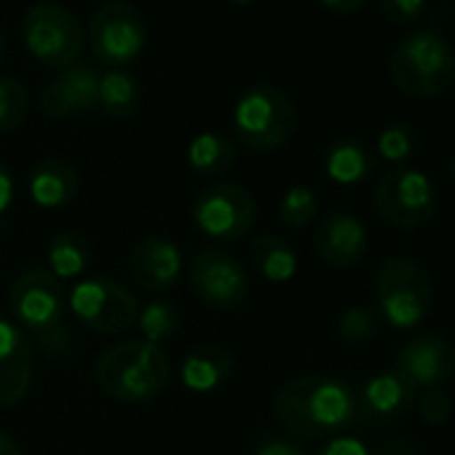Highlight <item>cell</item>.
I'll list each match as a JSON object with an SVG mask.
<instances>
[{"instance_id": "cell-28", "label": "cell", "mask_w": 455, "mask_h": 455, "mask_svg": "<svg viewBox=\"0 0 455 455\" xmlns=\"http://www.w3.org/2000/svg\"><path fill=\"white\" fill-rule=\"evenodd\" d=\"M378 332H380V316L367 306H351L338 319V335L346 346L354 348L370 346L378 338Z\"/></svg>"}, {"instance_id": "cell-25", "label": "cell", "mask_w": 455, "mask_h": 455, "mask_svg": "<svg viewBox=\"0 0 455 455\" xmlns=\"http://www.w3.org/2000/svg\"><path fill=\"white\" fill-rule=\"evenodd\" d=\"M142 92L137 78H132L124 70H108L100 78V110L110 118H132L140 110Z\"/></svg>"}, {"instance_id": "cell-7", "label": "cell", "mask_w": 455, "mask_h": 455, "mask_svg": "<svg viewBox=\"0 0 455 455\" xmlns=\"http://www.w3.org/2000/svg\"><path fill=\"white\" fill-rule=\"evenodd\" d=\"M190 214L206 239L239 242L255 228L258 201L239 182H214L196 196Z\"/></svg>"}, {"instance_id": "cell-20", "label": "cell", "mask_w": 455, "mask_h": 455, "mask_svg": "<svg viewBox=\"0 0 455 455\" xmlns=\"http://www.w3.org/2000/svg\"><path fill=\"white\" fill-rule=\"evenodd\" d=\"M28 193L44 209L68 206L78 193V172L62 158H44L30 169Z\"/></svg>"}, {"instance_id": "cell-13", "label": "cell", "mask_w": 455, "mask_h": 455, "mask_svg": "<svg viewBox=\"0 0 455 455\" xmlns=\"http://www.w3.org/2000/svg\"><path fill=\"white\" fill-rule=\"evenodd\" d=\"M418 394L420 391L396 370L378 372L356 391V423L370 428L388 426L415 407Z\"/></svg>"}, {"instance_id": "cell-6", "label": "cell", "mask_w": 455, "mask_h": 455, "mask_svg": "<svg viewBox=\"0 0 455 455\" xmlns=\"http://www.w3.org/2000/svg\"><path fill=\"white\" fill-rule=\"evenodd\" d=\"M22 41L38 62L65 70L81 60L86 33L70 9L57 4H38L22 20Z\"/></svg>"}, {"instance_id": "cell-2", "label": "cell", "mask_w": 455, "mask_h": 455, "mask_svg": "<svg viewBox=\"0 0 455 455\" xmlns=\"http://www.w3.org/2000/svg\"><path fill=\"white\" fill-rule=\"evenodd\" d=\"M94 378L116 402H150L166 391L172 380V362L161 346L124 340L100 354Z\"/></svg>"}, {"instance_id": "cell-34", "label": "cell", "mask_w": 455, "mask_h": 455, "mask_svg": "<svg viewBox=\"0 0 455 455\" xmlns=\"http://www.w3.org/2000/svg\"><path fill=\"white\" fill-rule=\"evenodd\" d=\"M314 455H372V452L356 436H335L322 450H316Z\"/></svg>"}, {"instance_id": "cell-26", "label": "cell", "mask_w": 455, "mask_h": 455, "mask_svg": "<svg viewBox=\"0 0 455 455\" xmlns=\"http://www.w3.org/2000/svg\"><path fill=\"white\" fill-rule=\"evenodd\" d=\"M180 308L169 300H153L145 306V311L140 314V332L145 338V343H166L180 332Z\"/></svg>"}, {"instance_id": "cell-12", "label": "cell", "mask_w": 455, "mask_h": 455, "mask_svg": "<svg viewBox=\"0 0 455 455\" xmlns=\"http://www.w3.org/2000/svg\"><path fill=\"white\" fill-rule=\"evenodd\" d=\"M9 306L25 330L41 335L52 332L62 324L68 311L65 284L49 268H28L12 284Z\"/></svg>"}, {"instance_id": "cell-22", "label": "cell", "mask_w": 455, "mask_h": 455, "mask_svg": "<svg viewBox=\"0 0 455 455\" xmlns=\"http://www.w3.org/2000/svg\"><path fill=\"white\" fill-rule=\"evenodd\" d=\"M375 169V156L362 140H338L324 153V172L340 185L364 182Z\"/></svg>"}, {"instance_id": "cell-23", "label": "cell", "mask_w": 455, "mask_h": 455, "mask_svg": "<svg viewBox=\"0 0 455 455\" xmlns=\"http://www.w3.org/2000/svg\"><path fill=\"white\" fill-rule=\"evenodd\" d=\"M234 164H236V145L222 134L204 132L188 145V166L201 177L222 174Z\"/></svg>"}, {"instance_id": "cell-4", "label": "cell", "mask_w": 455, "mask_h": 455, "mask_svg": "<svg viewBox=\"0 0 455 455\" xmlns=\"http://www.w3.org/2000/svg\"><path fill=\"white\" fill-rule=\"evenodd\" d=\"M372 292L380 316L399 330L420 324L434 306V284L428 271L407 255H391L380 263Z\"/></svg>"}, {"instance_id": "cell-37", "label": "cell", "mask_w": 455, "mask_h": 455, "mask_svg": "<svg viewBox=\"0 0 455 455\" xmlns=\"http://www.w3.org/2000/svg\"><path fill=\"white\" fill-rule=\"evenodd\" d=\"M14 201V177L9 172V166L0 161V214H4Z\"/></svg>"}, {"instance_id": "cell-33", "label": "cell", "mask_w": 455, "mask_h": 455, "mask_svg": "<svg viewBox=\"0 0 455 455\" xmlns=\"http://www.w3.org/2000/svg\"><path fill=\"white\" fill-rule=\"evenodd\" d=\"M252 455H306L303 444L284 436H266L255 444Z\"/></svg>"}, {"instance_id": "cell-14", "label": "cell", "mask_w": 455, "mask_h": 455, "mask_svg": "<svg viewBox=\"0 0 455 455\" xmlns=\"http://www.w3.org/2000/svg\"><path fill=\"white\" fill-rule=\"evenodd\" d=\"M394 370L418 391L444 386L455 372V348L436 332H420L396 351Z\"/></svg>"}, {"instance_id": "cell-32", "label": "cell", "mask_w": 455, "mask_h": 455, "mask_svg": "<svg viewBox=\"0 0 455 455\" xmlns=\"http://www.w3.org/2000/svg\"><path fill=\"white\" fill-rule=\"evenodd\" d=\"M378 6L388 22L415 25L426 12V0H378Z\"/></svg>"}, {"instance_id": "cell-15", "label": "cell", "mask_w": 455, "mask_h": 455, "mask_svg": "<svg viewBox=\"0 0 455 455\" xmlns=\"http://www.w3.org/2000/svg\"><path fill=\"white\" fill-rule=\"evenodd\" d=\"M100 78H102V73L92 65L76 62V65L65 68L41 92V110L57 121L100 110Z\"/></svg>"}, {"instance_id": "cell-9", "label": "cell", "mask_w": 455, "mask_h": 455, "mask_svg": "<svg viewBox=\"0 0 455 455\" xmlns=\"http://www.w3.org/2000/svg\"><path fill=\"white\" fill-rule=\"evenodd\" d=\"M68 306L73 316L100 335H118L137 322V298L134 292L105 276L84 279L70 290Z\"/></svg>"}, {"instance_id": "cell-24", "label": "cell", "mask_w": 455, "mask_h": 455, "mask_svg": "<svg viewBox=\"0 0 455 455\" xmlns=\"http://www.w3.org/2000/svg\"><path fill=\"white\" fill-rule=\"evenodd\" d=\"M49 271L60 279V282H70L78 279L89 260H92V247L89 242L76 234V231H60L52 242H49Z\"/></svg>"}, {"instance_id": "cell-35", "label": "cell", "mask_w": 455, "mask_h": 455, "mask_svg": "<svg viewBox=\"0 0 455 455\" xmlns=\"http://www.w3.org/2000/svg\"><path fill=\"white\" fill-rule=\"evenodd\" d=\"M375 455H423V447L412 436H391L378 447Z\"/></svg>"}, {"instance_id": "cell-27", "label": "cell", "mask_w": 455, "mask_h": 455, "mask_svg": "<svg viewBox=\"0 0 455 455\" xmlns=\"http://www.w3.org/2000/svg\"><path fill=\"white\" fill-rule=\"evenodd\" d=\"M30 116V94L28 86L14 78L4 76L0 78V132L12 134L17 132Z\"/></svg>"}, {"instance_id": "cell-21", "label": "cell", "mask_w": 455, "mask_h": 455, "mask_svg": "<svg viewBox=\"0 0 455 455\" xmlns=\"http://www.w3.org/2000/svg\"><path fill=\"white\" fill-rule=\"evenodd\" d=\"M250 260L252 268L271 284H287L298 274V252L295 247L274 234L258 236L250 244Z\"/></svg>"}, {"instance_id": "cell-8", "label": "cell", "mask_w": 455, "mask_h": 455, "mask_svg": "<svg viewBox=\"0 0 455 455\" xmlns=\"http://www.w3.org/2000/svg\"><path fill=\"white\" fill-rule=\"evenodd\" d=\"M372 206L383 222L412 231L426 225L436 212V188L418 169H391L386 172L372 193Z\"/></svg>"}, {"instance_id": "cell-30", "label": "cell", "mask_w": 455, "mask_h": 455, "mask_svg": "<svg viewBox=\"0 0 455 455\" xmlns=\"http://www.w3.org/2000/svg\"><path fill=\"white\" fill-rule=\"evenodd\" d=\"M415 148H418V137L407 124H391L378 137V153L391 164L407 161L415 153Z\"/></svg>"}, {"instance_id": "cell-38", "label": "cell", "mask_w": 455, "mask_h": 455, "mask_svg": "<svg viewBox=\"0 0 455 455\" xmlns=\"http://www.w3.org/2000/svg\"><path fill=\"white\" fill-rule=\"evenodd\" d=\"M0 455H22V447L4 431H0Z\"/></svg>"}, {"instance_id": "cell-5", "label": "cell", "mask_w": 455, "mask_h": 455, "mask_svg": "<svg viewBox=\"0 0 455 455\" xmlns=\"http://www.w3.org/2000/svg\"><path fill=\"white\" fill-rule=\"evenodd\" d=\"M234 129L244 148L255 153H271L295 132V108L290 97L271 86L258 84L247 89L234 108Z\"/></svg>"}, {"instance_id": "cell-40", "label": "cell", "mask_w": 455, "mask_h": 455, "mask_svg": "<svg viewBox=\"0 0 455 455\" xmlns=\"http://www.w3.org/2000/svg\"><path fill=\"white\" fill-rule=\"evenodd\" d=\"M450 177H452V182H455V156H452V161H450Z\"/></svg>"}, {"instance_id": "cell-36", "label": "cell", "mask_w": 455, "mask_h": 455, "mask_svg": "<svg viewBox=\"0 0 455 455\" xmlns=\"http://www.w3.org/2000/svg\"><path fill=\"white\" fill-rule=\"evenodd\" d=\"M319 4L338 17H354L367 6V0H319Z\"/></svg>"}, {"instance_id": "cell-11", "label": "cell", "mask_w": 455, "mask_h": 455, "mask_svg": "<svg viewBox=\"0 0 455 455\" xmlns=\"http://www.w3.org/2000/svg\"><path fill=\"white\" fill-rule=\"evenodd\" d=\"M190 292L212 311H236L250 295L247 268L222 250H201L188 268Z\"/></svg>"}, {"instance_id": "cell-10", "label": "cell", "mask_w": 455, "mask_h": 455, "mask_svg": "<svg viewBox=\"0 0 455 455\" xmlns=\"http://www.w3.org/2000/svg\"><path fill=\"white\" fill-rule=\"evenodd\" d=\"M148 44V28L142 14L124 0L100 6L89 25L92 54L110 68L132 65Z\"/></svg>"}, {"instance_id": "cell-41", "label": "cell", "mask_w": 455, "mask_h": 455, "mask_svg": "<svg viewBox=\"0 0 455 455\" xmlns=\"http://www.w3.org/2000/svg\"><path fill=\"white\" fill-rule=\"evenodd\" d=\"M231 4H252V0H231Z\"/></svg>"}, {"instance_id": "cell-39", "label": "cell", "mask_w": 455, "mask_h": 455, "mask_svg": "<svg viewBox=\"0 0 455 455\" xmlns=\"http://www.w3.org/2000/svg\"><path fill=\"white\" fill-rule=\"evenodd\" d=\"M4 54H6V38L0 33V62H4Z\"/></svg>"}, {"instance_id": "cell-16", "label": "cell", "mask_w": 455, "mask_h": 455, "mask_svg": "<svg viewBox=\"0 0 455 455\" xmlns=\"http://www.w3.org/2000/svg\"><path fill=\"white\" fill-rule=\"evenodd\" d=\"M314 252L330 268H356L367 255V228L348 212H332L314 231Z\"/></svg>"}, {"instance_id": "cell-19", "label": "cell", "mask_w": 455, "mask_h": 455, "mask_svg": "<svg viewBox=\"0 0 455 455\" xmlns=\"http://www.w3.org/2000/svg\"><path fill=\"white\" fill-rule=\"evenodd\" d=\"M236 370V359L220 343H201L180 364V380L188 391L212 394L228 383V378Z\"/></svg>"}, {"instance_id": "cell-1", "label": "cell", "mask_w": 455, "mask_h": 455, "mask_svg": "<svg viewBox=\"0 0 455 455\" xmlns=\"http://www.w3.org/2000/svg\"><path fill=\"white\" fill-rule=\"evenodd\" d=\"M274 418L298 439H335L356 423V391L335 375H298L274 394Z\"/></svg>"}, {"instance_id": "cell-31", "label": "cell", "mask_w": 455, "mask_h": 455, "mask_svg": "<svg viewBox=\"0 0 455 455\" xmlns=\"http://www.w3.org/2000/svg\"><path fill=\"white\" fill-rule=\"evenodd\" d=\"M418 415L426 426L431 428H439L450 420L452 415V399L447 394L444 386H431V388H423V394H418Z\"/></svg>"}, {"instance_id": "cell-17", "label": "cell", "mask_w": 455, "mask_h": 455, "mask_svg": "<svg viewBox=\"0 0 455 455\" xmlns=\"http://www.w3.org/2000/svg\"><path fill=\"white\" fill-rule=\"evenodd\" d=\"M36 356L22 327L0 319V410L17 407L33 386Z\"/></svg>"}, {"instance_id": "cell-18", "label": "cell", "mask_w": 455, "mask_h": 455, "mask_svg": "<svg viewBox=\"0 0 455 455\" xmlns=\"http://www.w3.org/2000/svg\"><path fill=\"white\" fill-rule=\"evenodd\" d=\"M182 271V255L166 236H145L129 252L132 282L145 292H166Z\"/></svg>"}, {"instance_id": "cell-29", "label": "cell", "mask_w": 455, "mask_h": 455, "mask_svg": "<svg viewBox=\"0 0 455 455\" xmlns=\"http://www.w3.org/2000/svg\"><path fill=\"white\" fill-rule=\"evenodd\" d=\"M319 214V198L308 185H292L279 201V217L287 228H306Z\"/></svg>"}, {"instance_id": "cell-3", "label": "cell", "mask_w": 455, "mask_h": 455, "mask_svg": "<svg viewBox=\"0 0 455 455\" xmlns=\"http://www.w3.org/2000/svg\"><path fill=\"white\" fill-rule=\"evenodd\" d=\"M388 76L391 84L407 97H439L455 81V52L450 41L434 30L410 33L394 46Z\"/></svg>"}]
</instances>
